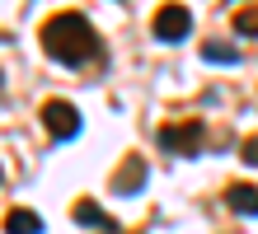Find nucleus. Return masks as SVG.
<instances>
[{
  "label": "nucleus",
  "mask_w": 258,
  "mask_h": 234,
  "mask_svg": "<svg viewBox=\"0 0 258 234\" xmlns=\"http://www.w3.org/2000/svg\"><path fill=\"white\" fill-rule=\"evenodd\" d=\"M38 38H42V52H47L52 61H61V66H71V70H80L85 61L99 56V33H94V24H89L85 14H75V10L52 14V19L42 24Z\"/></svg>",
  "instance_id": "1"
},
{
  "label": "nucleus",
  "mask_w": 258,
  "mask_h": 234,
  "mask_svg": "<svg viewBox=\"0 0 258 234\" xmlns=\"http://www.w3.org/2000/svg\"><path fill=\"white\" fill-rule=\"evenodd\" d=\"M38 117H42V127H47L52 140H71V136H80V108L66 103V99H47Z\"/></svg>",
  "instance_id": "2"
},
{
  "label": "nucleus",
  "mask_w": 258,
  "mask_h": 234,
  "mask_svg": "<svg viewBox=\"0 0 258 234\" xmlns=\"http://www.w3.org/2000/svg\"><path fill=\"white\" fill-rule=\"evenodd\" d=\"M150 33H155L160 42H183L192 33V14L188 5H160L155 19H150Z\"/></svg>",
  "instance_id": "3"
},
{
  "label": "nucleus",
  "mask_w": 258,
  "mask_h": 234,
  "mask_svg": "<svg viewBox=\"0 0 258 234\" xmlns=\"http://www.w3.org/2000/svg\"><path fill=\"white\" fill-rule=\"evenodd\" d=\"M202 136H207L202 122H174V127H160V145L169 154H197L202 150Z\"/></svg>",
  "instance_id": "4"
},
{
  "label": "nucleus",
  "mask_w": 258,
  "mask_h": 234,
  "mask_svg": "<svg viewBox=\"0 0 258 234\" xmlns=\"http://www.w3.org/2000/svg\"><path fill=\"white\" fill-rule=\"evenodd\" d=\"M146 187V160L141 154H127L122 164H117V174H113V192L117 197H136Z\"/></svg>",
  "instance_id": "5"
},
{
  "label": "nucleus",
  "mask_w": 258,
  "mask_h": 234,
  "mask_svg": "<svg viewBox=\"0 0 258 234\" xmlns=\"http://www.w3.org/2000/svg\"><path fill=\"white\" fill-rule=\"evenodd\" d=\"M225 206H230L235 215H258V187L230 183V187H225Z\"/></svg>",
  "instance_id": "6"
},
{
  "label": "nucleus",
  "mask_w": 258,
  "mask_h": 234,
  "mask_svg": "<svg viewBox=\"0 0 258 234\" xmlns=\"http://www.w3.org/2000/svg\"><path fill=\"white\" fill-rule=\"evenodd\" d=\"M5 234H42V215L28 211V206H14L5 215Z\"/></svg>",
  "instance_id": "7"
},
{
  "label": "nucleus",
  "mask_w": 258,
  "mask_h": 234,
  "mask_svg": "<svg viewBox=\"0 0 258 234\" xmlns=\"http://www.w3.org/2000/svg\"><path fill=\"white\" fill-rule=\"evenodd\" d=\"M75 225H89V229H108L113 220H108V215H103V206H99V201H75Z\"/></svg>",
  "instance_id": "8"
},
{
  "label": "nucleus",
  "mask_w": 258,
  "mask_h": 234,
  "mask_svg": "<svg viewBox=\"0 0 258 234\" xmlns=\"http://www.w3.org/2000/svg\"><path fill=\"white\" fill-rule=\"evenodd\" d=\"M202 56H207V61H216V66H230V61H239V52H235L230 42H221V38H211V42L202 47Z\"/></svg>",
  "instance_id": "9"
},
{
  "label": "nucleus",
  "mask_w": 258,
  "mask_h": 234,
  "mask_svg": "<svg viewBox=\"0 0 258 234\" xmlns=\"http://www.w3.org/2000/svg\"><path fill=\"white\" fill-rule=\"evenodd\" d=\"M235 33L258 38V5H249V10H235Z\"/></svg>",
  "instance_id": "10"
},
{
  "label": "nucleus",
  "mask_w": 258,
  "mask_h": 234,
  "mask_svg": "<svg viewBox=\"0 0 258 234\" xmlns=\"http://www.w3.org/2000/svg\"><path fill=\"white\" fill-rule=\"evenodd\" d=\"M239 154H244V164H249V169H258V136H249L244 145H239Z\"/></svg>",
  "instance_id": "11"
}]
</instances>
